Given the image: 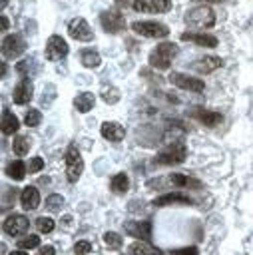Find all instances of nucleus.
I'll use <instances>...</instances> for the list:
<instances>
[{
    "instance_id": "f257e3e1",
    "label": "nucleus",
    "mask_w": 253,
    "mask_h": 255,
    "mask_svg": "<svg viewBox=\"0 0 253 255\" xmlns=\"http://www.w3.org/2000/svg\"><path fill=\"white\" fill-rule=\"evenodd\" d=\"M175 56H177V46L173 42H163L149 54V66L155 70H167Z\"/></svg>"
},
{
    "instance_id": "f03ea898",
    "label": "nucleus",
    "mask_w": 253,
    "mask_h": 255,
    "mask_svg": "<svg viewBox=\"0 0 253 255\" xmlns=\"http://www.w3.org/2000/svg\"><path fill=\"white\" fill-rule=\"evenodd\" d=\"M185 24L191 28H211L215 24V12L209 6H195L185 14Z\"/></svg>"
},
{
    "instance_id": "7ed1b4c3",
    "label": "nucleus",
    "mask_w": 253,
    "mask_h": 255,
    "mask_svg": "<svg viewBox=\"0 0 253 255\" xmlns=\"http://www.w3.org/2000/svg\"><path fill=\"white\" fill-rule=\"evenodd\" d=\"M185 155H187L185 143L183 141H173L155 155V161L157 163H181L185 159Z\"/></svg>"
},
{
    "instance_id": "20e7f679",
    "label": "nucleus",
    "mask_w": 253,
    "mask_h": 255,
    "mask_svg": "<svg viewBox=\"0 0 253 255\" xmlns=\"http://www.w3.org/2000/svg\"><path fill=\"white\" fill-rule=\"evenodd\" d=\"M131 30L145 38H165L169 34V28L161 22H133Z\"/></svg>"
},
{
    "instance_id": "39448f33",
    "label": "nucleus",
    "mask_w": 253,
    "mask_h": 255,
    "mask_svg": "<svg viewBox=\"0 0 253 255\" xmlns=\"http://www.w3.org/2000/svg\"><path fill=\"white\" fill-rule=\"evenodd\" d=\"M100 24L110 34H118V32L126 30V18L118 10H104L100 14Z\"/></svg>"
},
{
    "instance_id": "423d86ee",
    "label": "nucleus",
    "mask_w": 253,
    "mask_h": 255,
    "mask_svg": "<svg viewBox=\"0 0 253 255\" xmlns=\"http://www.w3.org/2000/svg\"><path fill=\"white\" fill-rule=\"evenodd\" d=\"M84 171V159L80 155V151L76 147H70L66 151V175H68V181H78V177L82 175Z\"/></svg>"
},
{
    "instance_id": "0eeeda50",
    "label": "nucleus",
    "mask_w": 253,
    "mask_h": 255,
    "mask_svg": "<svg viewBox=\"0 0 253 255\" xmlns=\"http://www.w3.org/2000/svg\"><path fill=\"white\" fill-rule=\"evenodd\" d=\"M169 82L181 90H189V92H203L205 90V84L189 74H183V72H171L169 74Z\"/></svg>"
},
{
    "instance_id": "6e6552de",
    "label": "nucleus",
    "mask_w": 253,
    "mask_h": 255,
    "mask_svg": "<svg viewBox=\"0 0 253 255\" xmlns=\"http://www.w3.org/2000/svg\"><path fill=\"white\" fill-rule=\"evenodd\" d=\"M131 8L135 12H145V14H161L171 8V0H133Z\"/></svg>"
},
{
    "instance_id": "1a4fd4ad",
    "label": "nucleus",
    "mask_w": 253,
    "mask_h": 255,
    "mask_svg": "<svg viewBox=\"0 0 253 255\" xmlns=\"http://www.w3.org/2000/svg\"><path fill=\"white\" fill-rule=\"evenodd\" d=\"M66 54H68V42L58 34L50 36L46 42V58L50 62H56V60H62Z\"/></svg>"
},
{
    "instance_id": "9d476101",
    "label": "nucleus",
    "mask_w": 253,
    "mask_h": 255,
    "mask_svg": "<svg viewBox=\"0 0 253 255\" xmlns=\"http://www.w3.org/2000/svg\"><path fill=\"white\" fill-rule=\"evenodd\" d=\"M68 32H70V36H72L74 40H78V42H90V40L94 38V32H92L90 24H88L84 18H74V20H70Z\"/></svg>"
},
{
    "instance_id": "9b49d317",
    "label": "nucleus",
    "mask_w": 253,
    "mask_h": 255,
    "mask_svg": "<svg viewBox=\"0 0 253 255\" xmlns=\"http://www.w3.org/2000/svg\"><path fill=\"white\" fill-rule=\"evenodd\" d=\"M24 50H26V44H24L22 36H18V34H10L2 40V56L4 58H18Z\"/></svg>"
},
{
    "instance_id": "f8f14e48",
    "label": "nucleus",
    "mask_w": 253,
    "mask_h": 255,
    "mask_svg": "<svg viewBox=\"0 0 253 255\" xmlns=\"http://www.w3.org/2000/svg\"><path fill=\"white\" fill-rule=\"evenodd\" d=\"M26 229H28V219H26L24 215H16V213H14V215L6 217V221H4V231H6L8 235H12V237L24 235Z\"/></svg>"
},
{
    "instance_id": "ddd939ff",
    "label": "nucleus",
    "mask_w": 253,
    "mask_h": 255,
    "mask_svg": "<svg viewBox=\"0 0 253 255\" xmlns=\"http://www.w3.org/2000/svg\"><path fill=\"white\" fill-rule=\"evenodd\" d=\"M126 231L137 239H149L151 237V223L149 221H126L124 223Z\"/></svg>"
},
{
    "instance_id": "4468645a",
    "label": "nucleus",
    "mask_w": 253,
    "mask_h": 255,
    "mask_svg": "<svg viewBox=\"0 0 253 255\" xmlns=\"http://www.w3.org/2000/svg\"><path fill=\"white\" fill-rule=\"evenodd\" d=\"M181 40L183 42H193V44H199V46H205V48H215L217 46V38L211 36V34H205V32H183Z\"/></svg>"
},
{
    "instance_id": "2eb2a0df",
    "label": "nucleus",
    "mask_w": 253,
    "mask_h": 255,
    "mask_svg": "<svg viewBox=\"0 0 253 255\" xmlns=\"http://www.w3.org/2000/svg\"><path fill=\"white\" fill-rule=\"evenodd\" d=\"M100 131H102V137L108 141H122L126 135V129L118 122H104Z\"/></svg>"
},
{
    "instance_id": "dca6fc26",
    "label": "nucleus",
    "mask_w": 253,
    "mask_h": 255,
    "mask_svg": "<svg viewBox=\"0 0 253 255\" xmlns=\"http://www.w3.org/2000/svg\"><path fill=\"white\" fill-rule=\"evenodd\" d=\"M20 203H22V207L28 209V211L36 209V207L40 205V191H38L34 185H26V187L22 189V193H20Z\"/></svg>"
},
{
    "instance_id": "f3484780",
    "label": "nucleus",
    "mask_w": 253,
    "mask_h": 255,
    "mask_svg": "<svg viewBox=\"0 0 253 255\" xmlns=\"http://www.w3.org/2000/svg\"><path fill=\"white\" fill-rule=\"evenodd\" d=\"M221 66H223V60L219 56H203V58L193 62V68L199 74H209V72H213V70H217Z\"/></svg>"
},
{
    "instance_id": "a211bd4d",
    "label": "nucleus",
    "mask_w": 253,
    "mask_h": 255,
    "mask_svg": "<svg viewBox=\"0 0 253 255\" xmlns=\"http://www.w3.org/2000/svg\"><path fill=\"white\" fill-rule=\"evenodd\" d=\"M32 84L28 82V80H22L16 88H14V92H12V100H14V104H18V106H24V104H28L30 100H32Z\"/></svg>"
},
{
    "instance_id": "6ab92c4d",
    "label": "nucleus",
    "mask_w": 253,
    "mask_h": 255,
    "mask_svg": "<svg viewBox=\"0 0 253 255\" xmlns=\"http://www.w3.org/2000/svg\"><path fill=\"white\" fill-rule=\"evenodd\" d=\"M169 183L171 185H175V187H191V189H199V187H203V183L199 181V179H195V177H191V175H185V173H171L169 175Z\"/></svg>"
},
{
    "instance_id": "aec40b11",
    "label": "nucleus",
    "mask_w": 253,
    "mask_h": 255,
    "mask_svg": "<svg viewBox=\"0 0 253 255\" xmlns=\"http://www.w3.org/2000/svg\"><path fill=\"white\" fill-rule=\"evenodd\" d=\"M193 116H195L201 124H205L207 128H215V126H219V124L223 122V116H221L219 112H211V110H195Z\"/></svg>"
},
{
    "instance_id": "412c9836",
    "label": "nucleus",
    "mask_w": 253,
    "mask_h": 255,
    "mask_svg": "<svg viewBox=\"0 0 253 255\" xmlns=\"http://www.w3.org/2000/svg\"><path fill=\"white\" fill-rule=\"evenodd\" d=\"M169 203H183V205H189V203H193V201H191L187 195H183V193H165V195H161V197H157V199L153 201L155 207L169 205Z\"/></svg>"
},
{
    "instance_id": "4be33fe9",
    "label": "nucleus",
    "mask_w": 253,
    "mask_h": 255,
    "mask_svg": "<svg viewBox=\"0 0 253 255\" xmlns=\"http://www.w3.org/2000/svg\"><path fill=\"white\" fill-rule=\"evenodd\" d=\"M18 128H20V120H18L12 112L4 110V114H2V133H4V135L16 133V131H18Z\"/></svg>"
},
{
    "instance_id": "5701e85b",
    "label": "nucleus",
    "mask_w": 253,
    "mask_h": 255,
    "mask_svg": "<svg viewBox=\"0 0 253 255\" xmlns=\"http://www.w3.org/2000/svg\"><path fill=\"white\" fill-rule=\"evenodd\" d=\"M129 253H131V255H161V251H159L157 247L149 245V243H147V241H143V239H139V241L131 243Z\"/></svg>"
},
{
    "instance_id": "b1692460",
    "label": "nucleus",
    "mask_w": 253,
    "mask_h": 255,
    "mask_svg": "<svg viewBox=\"0 0 253 255\" xmlns=\"http://www.w3.org/2000/svg\"><path fill=\"white\" fill-rule=\"evenodd\" d=\"M94 102H96V98H94V94H90V92H82V94H78V96L74 98V106H76L78 112H82V114L90 112V110L94 108Z\"/></svg>"
},
{
    "instance_id": "393cba45",
    "label": "nucleus",
    "mask_w": 253,
    "mask_h": 255,
    "mask_svg": "<svg viewBox=\"0 0 253 255\" xmlns=\"http://www.w3.org/2000/svg\"><path fill=\"white\" fill-rule=\"evenodd\" d=\"M6 175L12 177V179H16V181H20V179H24V175H26V165H24L20 159H14V161L6 167Z\"/></svg>"
},
{
    "instance_id": "a878e982",
    "label": "nucleus",
    "mask_w": 253,
    "mask_h": 255,
    "mask_svg": "<svg viewBox=\"0 0 253 255\" xmlns=\"http://www.w3.org/2000/svg\"><path fill=\"white\" fill-rule=\"evenodd\" d=\"M110 187H112V191H116V193L127 191V187H129L127 175H126V173H116V175L112 177V181H110Z\"/></svg>"
},
{
    "instance_id": "bb28decb",
    "label": "nucleus",
    "mask_w": 253,
    "mask_h": 255,
    "mask_svg": "<svg viewBox=\"0 0 253 255\" xmlns=\"http://www.w3.org/2000/svg\"><path fill=\"white\" fill-rule=\"evenodd\" d=\"M82 64H84L86 68H98V66L102 64V58H100V54L94 52V50H84V52H82Z\"/></svg>"
},
{
    "instance_id": "cd10ccee",
    "label": "nucleus",
    "mask_w": 253,
    "mask_h": 255,
    "mask_svg": "<svg viewBox=\"0 0 253 255\" xmlns=\"http://www.w3.org/2000/svg\"><path fill=\"white\" fill-rule=\"evenodd\" d=\"M28 149H30V141H28V137H24V135H16L14 141H12V151H14L16 155H26Z\"/></svg>"
},
{
    "instance_id": "c85d7f7f",
    "label": "nucleus",
    "mask_w": 253,
    "mask_h": 255,
    "mask_svg": "<svg viewBox=\"0 0 253 255\" xmlns=\"http://www.w3.org/2000/svg\"><path fill=\"white\" fill-rule=\"evenodd\" d=\"M40 122H42V114H40L38 110H28V112H26L24 124H26L28 128H36V126H40Z\"/></svg>"
},
{
    "instance_id": "c756f323",
    "label": "nucleus",
    "mask_w": 253,
    "mask_h": 255,
    "mask_svg": "<svg viewBox=\"0 0 253 255\" xmlns=\"http://www.w3.org/2000/svg\"><path fill=\"white\" fill-rule=\"evenodd\" d=\"M104 243H106L110 249H118V247H122V237H120L116 231H106V233H104Z\"/></svg>"
},
{
    "instance_id": "7c9ffc66",
    "label": "nucleus",
    "mask_w": 253,
    "mask_h": 255,
    "mask_svg": "<svg viewBox=\"0 0 253 255\" xmlns=\"http://www.w3.org/2000/svg\"><path fill=\"white\" fill-rule=\"evenodd\" d=\"M36 227L40 233H50L54 229V219L52 217H38L36 219Z\"/></svg>"
},
{
    "instance_id": "2f4dec72",
    "label": "nucleus",
    "mask_w": 253,
    "mask_h": 255,
    "mask_svg": "<svg viewBox=\"0 0 253 255\" xmlns=\"http://www.w3.org/2000/svg\"><path fill=\"white\" fill-rule=\"evenodd\" d=\"M38 245H40V237H38V235H26L24 239L18 241V247H20V249H34V247H38Z\"/></svg>"
},
{
    "instance_id": "473e14b6",
    "label": "nucleus",
    "mask_w": 253,
    "mask_h": 255,
    "mask_svg": "<svg viewBox=\"0 0 253 255\" xmlns=\"http://www.w3.org/2000/svg\"><path fill=\"white\" fill-rule=\"evenodd\" d=\"M62 205H64V197H62V195L52 193V195H48V197H46V207H48V209L56 211V209H60Z\"/></svg>"
},
{
    "instance_id": "72a5a7b5",
    "label": "nucleus",
    "mask_w": 253,
    "mask_h": 255,
    "mask_svg": "<svg viewBox=\"0 0 253 255\" xmlns=\"http://www.w3.org/2000/svg\"><path fill=\"white\" fill-rule=\"evenodd\" d=\"M90 251H92V243L86 241V239H82V241H78V243L74 245V253H76V255H88Z\"/></svg>"
},
{
    "instance_id": "f704fd0d",
    "label": "nucleus",
    "mask_w": 253,
    "mask_h": 255,
    "mask_svg": "<svg viewBox=\"0 0 253 255\" xmlns=\"http://www.w3.org/2000/svg\"><path fill=\"white\" fill-rule=\"evenodd\" d=\"M104 102L106 104H116L118 100H120V92L116 90V88H110V90H104Z\"/></svg>"
},
{
    "instance_id": "c9c22d12",
    "label": "nucleus",
    "mask_w": 253,
    "mask_h": 255,
    "mask_svg": "<svg viewBox=\"0 0 253 255\" xmlns=\"http://www.w3.org/2000/svg\"><path fill=\"white\" fill-rule=\"evenodd\" d=\"M44 167V161H42V157H32L30 159V163H28V169H30V173H36V171H40Z\"/></svg>"
},
{
    "instance_id": "e433bc0d",
    "label": "nucleus",
    "mask_w": 253,
    "mask_h": 255,
    "mask_svg": "<svg viewBox=\"0 0 253 255\" xmlns=\"http://www.w3.org/2000/svg\"><path fill=\"white\" fill-rule=\"evenodd\" d=\"M171 253L173 255H197L199 251H197V247H181V249H175Z\"/></svg>"
},
{
    "instance_id": "4c0bfd02",
    "label": "nucleus",
    "mask_w": 253,
    "mask_h": 255,
    "mask_svg": "<svg viewBox=\"0 0 253 255\" xmlns=\"http://www.w3.org/2000/svg\"><path fill=\"white\" fill-rule=\"evenodd\" d=\"M56 253V249L52 247V245H44V247H40V251H38V255H54Z\"/></svg>"
},
{
    "instance_id": "58836bf2",
    "label": "nucleus",
    "mask_w": 253,
    "mask_h": 255,
    "mask_svg": "<svg viewBox=\"0 0 253 255\" xmlns=\"http://www.w3.org/2000/svg\"><path fill=\"white\" fill-rule=\"evenodd\" d=\"M6 30H8V18L2 16V32H6Z\"/></svg>"
},
{
    "instance_id": "ea45409f",
    "label": "nucleus",
    "mask_w": 253,
    "mask_h": 255,
    "mask_svg": "<svg viewBox=\"0 0 253 255\" xmlns=\"http://www.w3.org/2000/svg\"><path fill=\"white\" fill-rule=\"evenodd\" d=\"M10 255H28V253H26V251H24V249H18V251H12V253H10Z\"/></svg>"
},
{
    "instance_id": "a19ab883",
    "label": "nucleus",
    "mask_w": 253,
    "mask_h": 255,
    "mask_svg": "<svg viewBox=\"0 0 253 255\" xmlns=\"http://www.w3.org/2000/svg\"><path fill=\"white\" fill-rule=\"evenodd\" d=\"M197 2H211V4H217V2H223V0H197Z\"/></svg>"
},
{
    "instance_id": "79ce46f5",
    "label": "nucleus",
    "mask_w": 253,
    "mask_h": 255,
    "mask_svg": "<svg viewBox=\"0 0 253 255\" xmlns=\"http://www.w3.org/2000/svg\"><path fill=\"white\" fill-rule=\"evenodd\" d=\"M6 4H8V0H2V8H6Z\"/></svg>"
}]
</instances>
